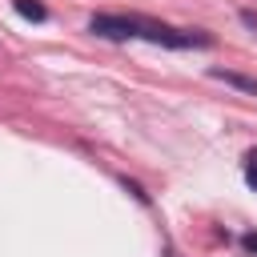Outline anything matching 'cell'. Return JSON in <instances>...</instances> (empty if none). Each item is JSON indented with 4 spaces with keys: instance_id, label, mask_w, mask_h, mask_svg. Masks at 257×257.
I'll return each instance as SVG.
<instances>
[{
    "instance_id": "6da1fadb",
    "label": "cell",
    "mask_w": 257,
    "mask_h": 257,
    "mask_svg": "<svg viewBox=\"0 0 257 257\" xmlns=\"http://www.w3.org/2000/svg\"><path fill=\"white\" fill-rule=\"evenodd\" d=\"M209 76H213V80H225V84H233V88H241V92H253V96H257V80H253V76H241V72H229V68H209Z\"/></svg>"
},
{
    "instance_id": "7a4b0ae2",
    "label": "cell",
    "mask_w": 257,
    "mask_h": 257,
    "mask_svg": "<svg viewBox=\"0 0 257 257\" xmlns=\"http://www.w3.org/2000/svg\"><path fill=\"white\" fill-rule=\"evenodd\" d=\"M16 12H20L24 20H44V16H48L40 0H16Z\"/></svg>"
},
{
    "instance_id": "277c9868",
    "label": "cell",
    "mask_w": 257,
    "mask_h": 257,
    "mask_svg": "<svg viewBox=\"0 0 257 257\" xmlns=\"http://www.w3.org/2000/svg\"><path fill=\"white\" fill-rule=\"evenodd\" d=\"M245 249H249V253H257V233H249V237H245Z\"/></svg>"
},
{
    "instance_id": "3957f363",
    "label": "cell",
    "mask_w": 257,
    "mask_h": 257,
    "mask_svg": "<svg viewBox=\"0 0 257 257\" xmlns=\"http://www.w3.org/2000/svg\"><path fill=\"white\" fill-rule=\"evenodd\" d=\"M245 181H249V189H257V149L245 157Z\"/></svg>"
}]
</instances>
